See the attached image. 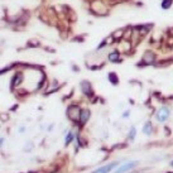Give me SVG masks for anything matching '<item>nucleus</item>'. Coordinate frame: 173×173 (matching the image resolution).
Returning <instances> with one entry per match:
<instances>
[{
    "label": "nucleus",
    "instance_id": "nucleus-1",
    "mask_svg": "<svg viewBox=\"0 0 173 173\" xmlns=\"http://www.w3.org/2000/svg\"><path fill=\"white\" fill-rule=\"evenodd\" d=\"M67 114H68V118L71 120H79L80 116H81V111L77 106H70Z\"/></svg>",
    "mask_w": 173,
    "mask_h": 173
},
{
    "label": "nucleus",
    "instance_id": "nucleus-2",
    "mask_svg": "<svg viewBox=\"0 0 173 173\" xmlns=\"http://www.w3.org/2000/svg\"><path fill=\"white\" fill-rule=\"evenodd\" d=\"M137 162H129V163H125V164H123L116 172L115 173H125V172H128V171H130V169H133L134 167H137Z\"/></svg>",
    "mask_w": 173,
    "mask_h": 173
},
{
    "label": "nucleus",
    "instance_id": "nucleus-3",
    "mask_svg": "<svg viewBox=\"0 0 173 173\" xmlns=\"http://www.w3.org/2000/svg\"><path fill=\"white\" fill-rule=\"evenodd\" d=\"M168 116H169V111H168L167 107H163V109H161V110L158 111V119H159V121L167 120Z\"/></svg>",
    "mask_w": 173,
    "mask_h": 173
},
{
    "label": "nucleus",
    "instance_id": "nucleus-4",
    "mask_svg": "<svg viewBox=\"0 0 173 173\" xmlns=\"http://www.w3.org/2000/svg\"><path fill=\"white\" fill-rule=\"evenodd\" d=\"M116 167V163H110V164H107V166H105V167H101V168H99L98 171H95L93 173H109L112 168H115Z\"/></svg>",
    "mask_w": 173,
    "mask_h": 173
},
{
    "label": "nucleus",
    "instance_id": "nucleus-5",
    "mask_svg": "<svg viewBox=\"0 0 173 173\" xmlns=\"http://www.w3.org/2000/svg\"><path fill=\"white\" fill-rule=\"evenodd\" d=\"M89 116H90V112H89V110H84V111H81V116H80V121H81L82 124H85V123L87 121Z\"/></svg>",
    "mask_w": 173,
    "mask_h": 173
},
{
    "label": "nucleus",
    "instance_id": "nucleus-6",
    "mask_svg": "<svg viewBox=\"0 0 173 173\" xmlns=\"http://www.w3.org/2000/svg\"><path fill=\"white\" fill-rule=\"evenodd\" d=\"M81 87H82V90L85 91V93L91 95V86H90L89 82H82V84H81Z\"/></svg>",
    "mask_w": 173,
    "mask_h": 173
},
{
    "label": "nucleus",
    "instance_id": "nucleus-7",
    "mask_svg": "<svg viewBox=\"0 0 173 173\" xmlns=\"http://www.w3.org/2000/svg\"><path fill=\"white\" fill-rule=\"evenodd\" d=\"M143 130L145 131V134H148V135H149V134L152 133V125H150V123H147V124L144 125Z\"/></svg>",
    "mask_w": 173,
    "mask_h": 173
},
{
    "label": "nucleus",
    "instance_id": "nucleus-8",
    "mask_svg": "<svg viewBox=\"0 0 173 173\" xmlns=\"http://www.w3.org/2000/svg\"><path fill=\"white\" fill-rule=\"evenodd\" d=\"M109 79L112 84H118V77H116V75H114V73H110L109 75Z\"/></svg>",
    "mask_w": 173,
    "mask_h": 173
},
{
    "label": "nucleus",
    "instance_id": "nucleus-9",
    "mask_svg": "<svg viewBox=\"0 0 173 173\" xmlns=\"http://www.w3.org/2000/svg\"><path fill=\"white\" fill-rule=\"evenodd\" d=\"M118 58H119V54H118V53H111V54L109 56V60L112 61V62H114V61H118Z\"/></svg>",
    "mask_w": 173,
    "mask_h": 173
},
{
    "label": "nucleus",
    "instance_id": "nucleus-10",
    "mask_svg": "<svg viewBox=\"0 0 173 173\" xmlns=\"http://www.w3.org/2000/svg\"><path fill=\"white\" fill-rule=\"evenodd\" d=\"M171 4H172V0H164V2L162 3V7H163L164 9H168V8L171 7Z\"/></svg>",
    "mask_w": 173,
    "mask_h": 173
},
{
    "label": "nucleus",
    "instance_id": "nucleus-11",
    "mask_svg": "<svg viewBox=\"0 0 173 173\" xmlns=\"http://www.w3.org/2000/svg\"><path fill=\"white\" fill-rule=\"evenodd\" d=\"M72 138H73V134H72V133H70V134H68V137H67V144H68V143H71Z\"/></svg>",
    "mask_w": 173,
    "mask_h": 173
},
{
    "label": "nucleus",
    "instance_id": "nucleus-12",
    "mask_svg": "<svg viewBox=\"0 0 173 173\" xmlns=\"http://www.w3.org/2000/svg\"><path fill=\"white\" fill-rule=\"evenodd\" d=\"M134 137H135V129H131V134H130V138L133 139Z\"/></svg>",
    "mask_w": 173,
    "mask_h": 173
},
{
    "label": "nucleus",
    "instance_id": "nucleus-13",
    "mask_svg": "<svg viewBox=\"0 0 173 173\" xmlns=\"http://www.w3.org/2000/svg\"><path fill=\"white\" fill-rule=\"evenodd\" d=\"M172 166H173V163H172Z\"/></svg>",
    "mask_w": 173,
    "mask_h": 173
}]
</instances>
